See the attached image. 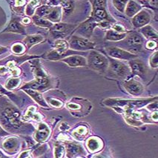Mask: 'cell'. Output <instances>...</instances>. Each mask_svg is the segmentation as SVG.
Wrapping results in <instances>:
<instances>
[{
	"instance_id": "9c48e42d",
	"label": "cell",
	"mask_w": 158,
	"mask_h": 158,
	"mask_svg": "<svg viewBox=\"0 0 158 158\" xmlns=\"http://www.w3.org/2000/svg\"><path fill=\"white\" fill-rule=\"evenodd\" d=\"M2 115L4 116V120H7L8 123L11 127L16 129H19L24 126L21 120H20V114L15 108H8L3 112Z\"/></svg>"
},
{
	"instance_id": "83f0119b",
	"label": "cell",
	"mask_w": 158,
	"mask_h": 158,
	"mask_svg": "<svg viewBox=\"0 0 158 158\" xmlns=\"http://www.w3.org/2000/svg\"><path fill=\"white\" fill-rule=\"evenodd\" d=\"M25 119H30L33 118L34 120H41L42 117L39 114L36 113V109H35V107L34 106H31L28 108L27 111L26 112V114L25 116Z\"/></svg>"
},
{
	"instance_id": "ffe728a7",
	"label": "cell",
	"mask_w": 158,
	"mask_h": 158,
	"mask_svg": "<svg viewBox=\"0 0 158 158\" xmlns=\"http://www.w3.org/2000/svg\"><path fill=\"white\" fill-rule=\"evenodd\" d=\"M62 16V8L60 6H54L51 9V12L45 16V19L51 22L59 23L61 19Z\"/></svg>"
},
{
	"instance_id": "d590c367",
	"label": "cell",
	"mask_w": 158,
	"mask_h": 158,
	"mask_svg": "<svg viewBox=\"0 0 158 158\" xmlns=\"http://www.w3.org/2000/svg\"><path fill=\"white\" fill-rule=\"evenodd\" d=\"M93 4V8H104L106 7V0H91Z\"/></svg>"
},
{
	"instance_id": "ab89813d",
	"label": "cell",
	"mask_w": 158,
	"mask_h": 158,
	"mask_svg": "<svg viewBox=\"0 0 158 158\" xmlns=\"http://www.w3.org/2000/svg\"><path fill=\"white\" fill-rule=\"evenodd\" d=\"M65 0H48V4L50 6H58V5L65 3Z\"/></svg>"
},
{
	"instance_id": "5b68a950",
	"label": "cell",
	"mask_w": 158,
	"mask_h": 158,
	"mask_svg": "<svg viewBox=\"0 0 158 158\" xmlns=\"http://www.w3.org/2000/svg\"><path fill=\"white\" fill-rule=\"evenodd\" d=\"M108 25H109V22L108 21L97 23L92 19H89L77 27L76 33L82 37L89 39L92 35L95 27L98 26L105 27L108 26Z\"/></svg>"
},
{
	"instance_id": "f35d334b",
	"label": "cell",
	"mask_w": 158,
	"mask_h": 158,
	"mask_svg": "<svg viewBox=\"0 0 158 158\" xmlns=\"http://www.w3.org/2000/svg\"><path fill=\"white\" fill-rule=\"evenodd\" d=\"M49 103L55 108H61L62 106V102L55 99H49Z\"/></svg>"
},
{
	"instance_id": "60d3db41",
	"label": "cell",
	"mask_w": 158,
	"mask_h": 158,
	"mask_svg": "<svg viewBox=\"0 0 158 158\" xmlns=\"http://www.w3.org/2000/svg\"><path fill=\"white\" fill-rule=\"evenodd\" d=\"M146 47L147 49L153 50V49H154V48H157V43L154 42V40H150L148 43H146Z\"/></svg>"
},
{
	"instance_id": "484cf974",
	"label": "cell",
	"mask_w": 158,
	"mask_h": 158,
	"mask_svg": "<svg viewBox=\"0 0 158 158\" xmlns=\"http://www.w3.org/2000/svg\"><path fill=\"white\" fill-rule=\"evenodd\" d=\"M33 20H34V23L36 24L37 26L40 27H49V28H50V27L53 25V24L51 21L45 19V18L43 17H40V16L36 15V14L33 16Z\"/></svg>"
},
{
	"instance_id": "7a4b0ae2",
	"label": "cell",
	"mask_w": 158,
	"mask_h": 158,
	"mask_svg": "<svg viewBox=\"0 0 158 158\" xmlns=\"http://www.w3.org/2000/svg\"><path fill=\"white\" fill-rule=\"evenodd\" d=\"M108 66L107 71L108 76L119 80H124L131 75V69L128 65L120 60L108 57Z\"/></svg>"
},
{
	"instance_id": "3957f363",
	"label": "cell",
	"mask_w": 158,
	"mask_h": 158,
	"mask_svg": "<svg viewBox=\"0 0 158 158\" xmlns=\"http://www.w3.org/2000/svg\"><path fill=\"white\" fill-rule=\"evenodd\" d=\"M87 65L91 69L100 73L106 72L108 66V59L99 51L91 50L87 59Z\"/></svg>"
},
{
	"instance_id": "5bb4252c",
	"label": "cell",
	"mask_w": 158,
	"mask_h": 158,
	"mask_svg": "<svg viewBox=\"0 0 158 158\" xmlns=\"http://www.w3.org/2000/svg\"><path fill=\"white\" fill-rule=\"evenodd\" d=\"M69 67H84L87 65V60L80 55H71L61 60Z\"/></svg>"
},
{
	"instance_id": "7bdbcfd3",
	"label": "cell",
	"mask_w": 158,
	"mask_h": 158,
	"mask_svg": "<svg viewBox=\"0 0 158 158\" xmlns=\"http://www.w3.org/2000/svg\"><path fill=\"white\" fill-rule=\"evenodd\" d=\"M68 108H69V109H71V110H80V108H81V106H80L79 104H77V103H71V102H70L67 105Z\"/></svg>"
},
{
	"instance_id": "7dc6e473",
	"label": "cell",
	"mask_w": 158,
	"mask_h": 158,
	"mask_svg": "<svg viewBox=\"0 0 158 158\" xmlns=\"http://www.w3.org/2000/svg\"><path fill=\"white\" fill-rule=\"evenodd\" d=\"M152 119H153L154 120H155L156 121H157V112H155V113L154 112V113L152 114Z\"/></svg>"
},
{
	"instance_id": "4dcf8cb0",
	"label": "cell",
	"mask_w": 158,
	"mask_h": 158,
	"mask_svg": "<svg viewBox=\"0 0 158 158\" xmlns=\"http://www.w3.org/2000/svg\"><path fill=\"white\" fill-rule=\"evenodd\" d=\"M21 80L19 78H11L8 80L6 84V89L8 90L14 89L19 85Z\"/></svg>"
},
{
	"instance_id": "836d02e7",
	"label": "cell",
	"mask_w": 158,
	"mask_h": 158,
	"mask_svg": "<svg viewBox=\"0 0 158 158\" xmlns=\"http://www.w3.org/2000/svg\"><path fill=\"white\" fill-rule=\"evenodd\" d=\"M65 148L60 144H56L54 148V157H62L65 154Z\"/></svg>"
},
{
	"instance_id": "74e56055",
	"label": "cell",
	"mask_w": 158,
	"mask_h": 158,
	"mask_svg": "<svg viewBox=\"0 0 158 158\" xmlns=\"http://www.w3.org/2000/svg\"><path fill=\"white\" fill-rule=\"evenodd\" d=\"M73 8V5L71 2H65L64 5V10H65L66 15H69L72 11Z\"/></svg>"
},
{
	"instance_id": "7402d4cb",
	"label": "cell",
	"mask_w": 158,
	"mask_h": 158,
	"mask_svg": "<svg viewBox=\"0 0 158 158\" xmlns=\"http://www.w3.org/2000/svg\"><path fill=\"white\" fill-rule=\"evenodd\" d=\"M140 32L145 38L149 40H154L157 39V32L150 25H147L140 28Z\"/></svg>"
},
{
	"instance_id": "cb8c5ba5",
	"label": "cell",
	"mask_w": 158,
	"mask_h": 158,
	"mask_svg": "<svg viewBox=\"0 0 158 158\" xmlns=\"http://www.w3.org/2000/svg\"><path fill=\"white\" fill-rule=\"evenodd\" d=\"M5 31L8 32H14V33H19V34H25V27L18 20L13 19L11 23L9 24L8 27H7Z\"/></svg>"
},
{
	"instance_id": "d6986e66",
	"label": "cell",
	"mask_w": 158,
	"mask_h": 158,
	"mask_svg": "<svg viewBox=\"0 0 158 158\" xmlns=\"http://www.w3.org/2000/svg\"><path fill=\"white\" fill-rule=\"evenodd\" d=\"M19 140L16 137H9L3 143V147L9 153H14L17 152L19 150Z\"/></svg>"
},
{
	"instance_id": "8992f818",
	"label": "cell",
	"mask_w": 158,
	"mask_h": 158,
	"mask_svg": "<svg viewBox=\"0 0 158 158\" xmlns=\"http://www.w3.org/2000/svg\"><path fill=\"white\" fill-rule=\"evenodd\" d=\"M69 46L73 50L85 51L88 50H93L96 46V44L90 41L89 39L79 36H72L70 39Z\"/></svg>"
},
{
	"instance_id": "681fc988",
	"label": "cell",
	"mask_w": 158,
	"mask_h": 158,
	"mask_svg": "<svg viewBox=\"0 0 158 158\" xmlns=\"http://www.w3.org/2000/svg\"><path fill=\"white\" fill-rule=\"evenodd\" d=\"M23 23L27 24V23H30V20H29V19H27V18H25V19H23Z\"/></svg>"
},
{
	"instance_id": "6da1fadb",
	"label": "cell",
	"mask_w": 158,
	"mask_h": 158,
	"mask_svg": "<svg viewBox=\"0 0 158 158\" xmlns=\"http://www.w3.org/2000/svg\"><path fill=\"white\" fill-rule=\"evenodd\" d=\"M123 40L119 41L120 43L117 44L119 48L135 54L142 51L144 45V38L139 33L134 31L129 33Z\"/></svg>"
},
{
	"instance_id": "30bf717a",
	"label": "cell",
	"mask_w": 158,
	"mask_h": 158,
	"mask_svg": "<svg viewBox=\"0 0 158 158\" xmlns=\"http://www.w3.org/2000/svg\"><path fill=\"white\" fill-rule=\"evenodd\" d=\"M129 65L132 75H137L142 79L146 78L148 70L144 62L135 58L134 60H130Z\"/></svg>"
},
{
	"instance_id": "d4e9b609",
	"label": "cell",
	"mask_w": 158,
	"mask_h": 158,
	"mask_svg": "<svg viewBox=\"0 0 158 158\" xmlns=\"http://www.w3.org/2000/svg\"><path fill=\"white\" fill-rule=\"evenodd\" d=\"M43 36L41 35H31V36H27L24 39L23 42L28 48H31L34 45L43 42Z\"/></svg>"
},
{
	"instance_id": "f907efd6",
	"label": "cell",
	"mask_w": 158,
	"mask_h": 158,
	"mask_svg": "<svg viewBox=\"0 0 158 158\" xmlns=\"http://www.w3.org/2000/svg\"><path fill=\"white\" fill-rule=\"evenodd\" d=\"M0 157H2V154L1 152H0Z\"/></svg>"
},
{
	"instance_id": "e575fe53",
	"label": "cell",
	"mask_w": 158,
	"mask_h": 158,
	"mask_svg": "<svg viewBox=\"0 0 158 158\" xmlns=\"http://www.w3.org/2000/svg\"><path fill=\"white\" fill-rule=\"evenodd\" d=\"M149 64L150 66L153 69H157L158 65V61H157V51H156L155 52L152 54V56H151L150 60H149Z\"/></svg>"
},
{
	"instance_id": "4316f807",
	"label": "cell",
	"mask_w": 158,
	"mask_h": 158,
	"mask_svg": "<svg viewBox=\"0 0 158 158\" xmlns=\"http://www.w3.org/2000/svg\"><path fill=\"white\" fill-rule=\"evenodd\" d=\"M52 8L53 7L50 5H43V6H40L36 8V10H35V14L40 17L45 18L51 12Z\"/></svg>"
},
{
	"instance_id": "44dd1931",
	"label": "cell",
	"mask_w": 158,
	"mask_h": 158,
	"mask_svg": "<svg viewBox=\"0 0 158 158\" xmlns=\"http://www.w3.org/2000/svg\"><path fill=\"white\" fill-rule=\"evenodd\" d=\"M87 147L91 152H97L100 151L102 147V142L98 137H91L87 141Z\"/></svg>"
},
{
	"instance_id": "e0dca14e",
	"label": "cell",
	"mask_w": 158,
	"mask_h": 158,
	"mask_svg": "<svg viewBox=\"0 0 158 158\" xmlns=\"http://www.w3.org/2000/svg\"><path fill=\"white\" fill-rule=\"evenodd\" d=\"M84 154V151L80 145L75 143H69L67 145V157H74Z\"/></svg>"
},
{
	"instance_id": "d6a6232c",
	"label": "cell",
	"mask_w": 158,
	"mask_h": 158,
	"mask_svg": "<svg viewBox=\"0 0 158 158\" xmlns=\"http://www.w3.org/2000/svg\"><path fill=\"white\" fill-rule=\"evenodd\" d=\"M11 50L13 51L14 54H15L16 55H19L23 54L25 52V46L21 43H16L14 44V45L12 46Z\"/></svg>"
},
{
	"instance_id": "ee69618b",
	"label": "cell",
	"mask_w": 158,
	"mask_h": 158,
	"mask_svg": "<svg viewBox=\"0 0 158 158\" xmlns=\"http://www.w3.org/2000/svg\"><path fill=\"white\" fill-rule=\"evenodd\" d=\"M8 72V70L5 66H0V75H4Z\"/></svg>"
},
{
	"instance_id": "2e32d148",
	"label": "cell",
	"mask_w": 158,
	"mask_h": 158,
	"mask_svg": "<svg viewBox=\"0 0 158 158\" xmlns=\"http://www.w3.org/2000/svg\"><path fill=\"white\" fill-rule=\"evenodd\" d=\"M141 10H142V7L140 5L134 0H129L126 5L124 12L128 17H133Z\"/></svg>"
},
{
	"instance_id": "9a60e30c",
	"label": "cell",
	"mask_w": 158,
	"mask_h": 158,
	"mask_svg": "<svg viewBox=\"0 0 158 158\" xmlns=\"http://www.w3.org/2000/svg\"><path fill=\"white\" fill-rule=\"evenodd\" d=\"M50 135V129L45 123H40L39 125L37 130L35 133V139L38 143H43L48 138Z\"/></svg>"
},
{
	"instance_id": "f546056e",
	"label": "cell",
	"mask_w": 158,
	"mask_h": 158,
	"mask_svg": "<svg viewBox=\"0 0 158 158\" xmlns=\"http://www.w3.org/2000/svg\"><path fill=\"white\" fill-rule=\"evenodd\" d=\"M129 0H112L113 2V4L114 5V7L119 11L124 13L125 8H126V5H127L128 2Z\"/></svg>"
},
{
	"instance_id": "f6af8a7d",
	"label": "cell",
	"mask_w": 158,
	"mask_h": 158,
	"mask_svg": "<svg viewBox=\"0 0 158 158\" xmlns=\"http://www.w3.org/2000/svg\"><path fill=\"white\" fill-rule=\"evenodd\" d=\"M25 4V0H16V5L17 6H23Z\"/></svg>"
},
{
	"instance_id": "1f68e13d",
	"label": "cell",
	"mask_w": 158,
	"mask_h": 158,
	"mask_svg": "<svg viewBox=\"0 0 158 158\" xmlns=\"http://www.w3.org/2000/svg\"><path fill=\"white\" fill-rule=\"evenodd\" d=\"M88 133V128L85 127V126H80L76 131L73 133V136H74L76 138L77 137H83L87 135Z\"/></svg>"
},
{
	"instance_id": "8fae6325",
	"label": "cell",
	"mask_w": 158,
	"mask_h": 158,
	"mask_svg": "<svg viewBox=\"0 0 158 158\" xmlns=\"http://www.w3.org/2000/svg\"><path fill=\"white\" fill-rule=\"evenodd\" d=\"M50 85V80L48 77H36V80L27 83L23 86V89H31L39 91H43L48 89Z\"/></svg>"
},
{
	"instance_id": "b9f144b4",
	"label": "cell",
	"mask_w": 158,
	"mask_h": 158,
	"mask_svg": "<svg viewBox=\"0 0 158 158\" xmlns=\"http://www.w3.org/2000/svg\"><path fill=\"white\" fill-rule=\"evenodd\" d=\"M112 28H113L114 31H117V32H119V33H125V31H126V29H125L124 27L120 25H113Z\"/></svg>"
},
{
	"instance_id": "c3c4849f",
	"label": "cell",
	"mask_w": 158,
	"mask_h": 158,
	"mask_svg": "<svg viewBox=\"0 0 158 158\" xmlns=\"http://www.w3.org/2000/svg\"><path fill=\"white\" fill-rule=\"evenodd\" d=\"M6 135V133H5V132L3 131L2 129V128L0 127V136H2V135Z\"/></svg>"
},
{
	"instance_id": "bcb514c9",
	"label": "cell",
	"mask_w": 158,
	"mask_h": 158,
	"mask_svg": "<svg viewBox=\"0 0 158 158\" xmlns=\"http://www.w3.org/2000/svg\"><path fill=\"white\" fill-rule=\"evenodd\" d=\"M7 48L2 47V46H0V55L4 54V53L7 52Z\"/></svg>"
},
{
	"instance_id": "ba28073f",
	"label": "cell",
	"mask_w": 158,
	"mask_h": 158,
	"mask_svg": "<svg viewBox=\"0 0 158 158\" xmlns=\"http://www.w3.org/2000/svg\"><path fill=\"white\" fill-rule=\"evenodd\" d=\"M75 27L76 25L71 24L56 23L50 27V34L54 38H64L69 35Z\"/></svg>"
},
{
	"instance_id": "277c9868",
	"label": "cell",
	"mask_w": 158,
	"mask_h": 158,
	"mask_svg": "<svg viewBox=\"0 0 158 158\" xmlns=\"http://www.w3.org/2000/svg\"><path fill=\"white\" fill-rule=\"evenodd\" d=\"M153 100H154V98L144 99V100H124L108 99V100H105L104 104L107 106H110V107L124 108V111H126V110L128 109H135V108H140L142 106H146L147 103H149L150 102Z\"/></svg>"
},
{
	"instance_id": "4fadbf2b",
	"label": "cell",
	"mask_w": 158,
	"mask_h": 158,
	"mask_svg": "<svg viewBox=\"0 0 158 158\" xmlns=\"http://www.w3.org/2000/svg\"><path fill=\"white\" fill-rule=\"evenodd\" d=\"M123 86L126 91L133 96H139L144 91V88L142 84L134 79L126 80L123 83Z\"/></svg>"
},
{
	"instance_id": "7c38bea8",
	"label": "cell",
	"mask_w": 158,
	"mask_h": 158,
	"mask_svg": "<svg viewBox=\"0 0 158 158\" xmlns=\"http://www.w3.org/2000/svg\"><path fill=\"white\" fill-rule=\"evenodd\" d=\"M151 14L146 10H141L137 13L136 15L133 16L131 20L132 25L136 28H141V27L147 25L150 23Z\"/></svg>"
},
{
	"instance_id": "603a6c76",
	"label": "cell",
	"mask_w": 158,
	"mask_h": 158,
	"mask_svg": "<svg viewBox=\"0 0 158 158\" xmlns=\"http://www.w3.org/2000/svg\"><path fill=\"white\" fill-rule=\"evenodd\" d=\"M126 35V33H119L114 30H108L106 32V40L111 42H119L125 39Z\"/></svg>"
},
{
	"instance_id": "8d00e7d4",
	"label": "cell",
	"mask_w": 158,
	"mask_h": 158,
	"mask_svg": "<svg viewBox=\"0 0 158 158\" xmlns=\"http://www.w3.org/2000/svg\"><path fill=\"white\" fill-rule=\"evenodd\" d=\"M8 67L9 70L11 71V73L13 75H14V76H17V75H19V71L17 68H16L14 62L10 61V62H8Z\"/></svg>"
},
{
	"instance_id": "52a82bcc",
	"label": "cell",
	"mask_w": 158,
	"mask_h": 158,
	"mask_svg": "<svg viewBox=\"0 0 158 158\" xmlns=\"http://www.w3.org/2000/svg\"><path fill=\"white\" fill-rule=\"evenodd\" d=\"M106 52L111 58L120 60H131L137 58V55L127 51L120 48L111 46L106 48Z\"/></svg>"
},
{
	"instance_id": "ac0fdd59",
	"label": "cell",
	"mask_w": 158,
	"mask_h": 158,
	"mask_svg": "<svg viewBox=\"0 0 158 158\" xmlns=\"http://www.w3.org/2000/svg\"><path fill=\"white\" fill-rule=\"evenodd\" d=\"M24 91L26 92L27 94L30 95V96L32 97L34 100L36 101V102L39 105H40L41 106H43L44 108H48V105L45 100H44L43 95L41 94L38 91L36 90H34V89H23Z\"/></svg>"
},
{
	"instance_id": "f1b7e54d",
	"label": "cell",
	"mask_w": 158,
	"mask_h": 158,
	"mask_svg": "<svg viewBox=\"0 0 158 158\" xmlns=\"http://www.w3.org/2000/svg\"><path fill=\"white\" fill-rule=\"evenodd\" d=\"M40 1L39 0H32L30 3H29L28 5L27 6L26 10H25V13L27 16H33L34 15L35 10H36V8L37 6Z\"/></svg>"
}]
</instances>
